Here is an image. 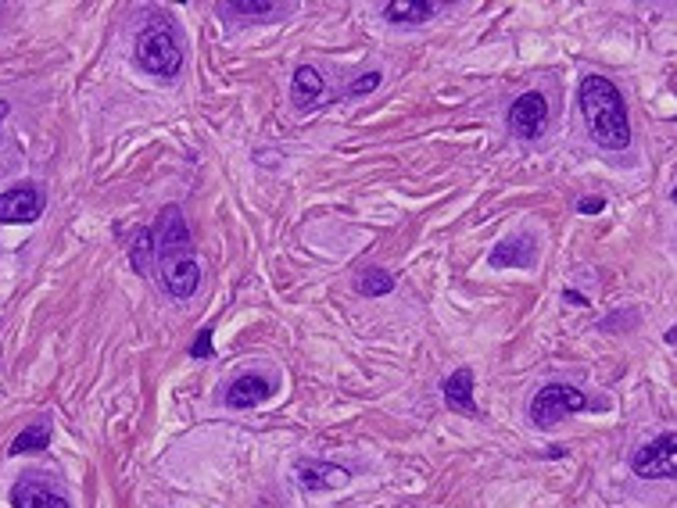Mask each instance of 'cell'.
<instances>
[{
  "label": "cell",
  "instance_id": "cell-1",
  "mask_svg": "<svg viewBox=\"0 0 677 508\" xmlns=\"http://www.w3.org/2000/svg\"><path fill=\"white\" fill-rule=\"evenodd\" d=\"M151 237H155V262H158V276H162L165 294L176 297V301H190L201 287V265H198V254H194L190 229L176 204L162 208Z\"/></svg>",
  "mask_w": 677,
  "mask_h": 508
},
{
  "label": "cell",
  "instance_id": "cell-2",
  "mask_svg": "<svg viewBox=\"0 0 677 508\" xmlns=\"http://www.w3.org/2000/svg\"><path fill=\"white\" fill-rule=\"evenodd\" d=\"M577 104H581V115L595 144L606 147V151L631 147V119H627V104L613 79L584 76L581 90H577Z\"/></svg>",
  "mask_w": 677,
  "mask_h": 508
},
{
  "label": "cell",
  "instance_id": "cell-3",
  "mask_svg": "<svg viewBox=\"0 0 677 508\" xmlns=\"http://www.w3.org/2000/svg\"><path fill=\"white\" fill-rule=\"evenodd\" d=\"M137 65L158 79H176L183 68L180 33L165 18H151L137 33Z\"/></svg>",
  "mask_w": 677,
  "mask_h": 508
},
{
  "label": "cell",
  "instance_id": "cell-4",
  "mask_svg": "<svg viewBox=\"0 0 677 508\" xmlns=\"http://www.w3.org/2000/svg\"><path fill=\"white\" fill-rule=\"evenodd\" d=\"M588 408H595V405L588 401L584 390L574 387V383H545V387L531 398V423L538 426V430H549V426L563 423L566 415L588 412Z\"/></svg>",
  "mask_w": 677,
  "mask_h": 508
},
{
  "label": "cell",
  "instance_id": "cell-5",
  "mask_svg": "<svg viewBox=\"0 0 677 508\" xmlns=\"http://www.w3.org/2000/svg\"><path fill=\"white\" fill-rule=\"evenodd\" d=\"M677 437L674 433H663L656 441H649L645 448L635 451L631 458V469H635L642 480H670L677 473Z\"/></svg>",
  "mask_w": 677,
  "mask_h": 508
},
{
  "label": "cell",
  "instance_id": "cell-6",
  "mask_svg": "<svg viewBox=\"0 0 677 508\" xmlns=\"http://www.w3.org/2000/svg\"><path fill=\"white\" fill-rule=\"evenodd\" d=\"M506 122H509V129H513V136H520V140L541 136L545 126H549V101H545V94H538V90L520 94L513 104H509Z\"/></svg>",
  "mask_w": 677,
  "mask_h": 508
},
{
  "label": "cell",
  "instance_id": "cell-7",
  "mask_svg": "<svg viewBox=\"0 0 677 508\" xmlns=\"http://www.w3.org/2000/svg\"><path fill=\"white\" fill-rule=\"evenodd\" d=\"M40 215H43V194L33 183H18L8 194H0V222L22 226V222H36Z\"/></svg>",
  "mask_w": 677,
  "mask_h": 508
},
{
  "label": "cell",
  "instance_id": "cell-8",
  "mask_svg": "<svg viewBox=\"0 0 677 508\" xmlns=\"http://www.w3.org/2000/svg\"><path fill=\"white\" fill-rule=\"evenodd\" d=\"M11 505L15 508H69V501L61 498L51 483L29 480L26 476V480H18L15 487H11Z\"/></svg>",
  "mask_w": 677,
  "mask_h": 508
},
{
  "label": "cell",
  "instance_id": "cell-9",
  "mask_svg": "<svg viewBox=\"0 0 677 508\" xmlns=\"http://www.w3.org/2000/svg\"><path fill=\"white\" fill-rule=\"evenodd\" d=\"M298 480L305 491H334V487H344V483L352 480V473L334 466V462H301Z\"/></svg>",
  "mask_w": 677,
  "mask_h": 508
},
{
  "label": "cell",
  "instance_id": "cell-10",
  "mask_svg": "<svg viewBox=\"0 0 677 508\" xmlns=\"http://www.w3.org/2000/svg\"><path fill=\"white\" fill-rule=\"evenodd\" d=\"M269 394H273V380H266V376H258V373H244L230 383V390H226V405L255 408L258 401H266Z\"/></svg>",
  "mask_w": 677,
  "mask_h": 508
},
{
  "label": "cell",
  "instance_id": "cell-11",
  "mask_svg": "<svg viewBox=\"0 0 677 508\" xmlns=\"http://www.w3.org/2000/svg\"><path fill=\"white\" fill-rule=\"evenodd\" d=\"M534 237L531 233H520V237H509L502 240V244L491 251L488 262L495 265V269H527V265L534 262Z\"/></svg>",
  "mask_w": 677,
  "mask_h": 508
},
{
  "label": "cell",
  "instance_id": "cell-12",
  "mask_svg": "<svg viewBox=\"0 0 677 508\" xmlns=\"http://www.w3.org/2000/svg\"><path fill=\"white\" fill-rule=\"evenodd\" d=\"M441 8H445V4H434V0H387L384 18L395 22V26H423V22H430Z\"/></svg>",
  "mask_w": 677,
  "mask_h": 508
},
{
  "label": "cell",
  "instance_id": "cell-13",
  "mask_svg": "<svg viewBox=\"0 0 677 508\" xmlns=\"http://www.w3.org/2000/svg\"><path fill=\"white\" fill-rule=\"evenodd\" d=\"M323 94H326L323 76H319L312 65H301L298 72H294V79H291V104H294V108L312 111L319 101H323Z\"/></svg>",
  "mask_w": 677,
  "mask_h": 508
},
{
  "label": "cell",
  "instance_id": "cell-14",
  "mask_svg": "<svg viewBox=\"0 0 677 508\" xmlns=\"http://www.w3.org/2000/svg\"><path fill=\"white\" fill-rule=\"evenodd\" d=\"M441 394H445V405L452 408V412L459 415H480L477 412V401H473V369H455L452 376L445 380V387H441Z\"/></svg>",
  "mask_w": 677,
  "mask_h": 508
},
{
  "label": "cell",
  "instance_id": "cell-15",
  "mask_svg": "<svg viewBox=\"0 0 677 508\" xmlns=\"http://www.w3.org/2000/svg\"><path fill=\"white\" fill-rule=\"evenodd\" d=\"M223 18H280L287 15V4L276 0H230V4H215Z\"/></svg>",
  "mask_w": 677,
  "mask_h": 508
},
{
  "label": "cell",
  "instance_id": "cell-16",
  "mask_svg": "<svg viewBox=\"0 0 677 508\" xmlns=\"http://www.w3.org/2000/svg\"><path fill=\"white\" fill-rule=\"evenodd\" d=\"M47 444H51V423L40 419V423H29L26 430L18 433L8 455H40V451H47Z\"/></svg>",
  "mask_w": 677,
  "mask_h": 508
},
{
  "label": "cell",
  "instance_id": "cell-17",
  "mask_svg": "<svg viewBox=\"0 0 677 508\" xmlns=\"http://www.w3.org/2000/svg\"><path fill=\"white\" fill-rule=\"evenodd\" d=\"M359 290L369 297L391 294V290H395V280H391V272H384V269H366L362 272V280H359Z\"/></svg>",
  "mask_w": 677,
  "mask_h": 508
},
{
  "label": "cell",
  "instance_id": "cell-18",
  "mask_svg": "<svg viewBox=\"0 0 677 508\" xmlns=\"http://www.w3.org/2000/svg\"><path fill=\"white\" fill-rule=\"evenodd\" d=\"M147 251H155V237L151 233H137V244H133V265H137V272H147Z\"/></svg>",
  "mask_w": 677,
  "mask_h": 508
},
{
  "label": "cell",
  "instance_id": "cell-19",
  "mask_svg": "<svg viewBox=\"0 0 677 508\" xmlns=\"http://www.w3.org/2000/svg\"><path fill=\"white\" fill-rule=\"evenodd\" d=\"M377 86H380V72H366V76H359V83L348 86V94L359 97V94H366V90H377Z\"/></svg>",
  "mask_w": 677,
  "mask_h": 508
},
{
  "label": "cell",
  "instance_id": "cell-20",
  "mask_svg": "<svg viewBox=\"0 0 677 508\" xmlns=\"http://www.w3.org/2000/svg\"><path fill=\"white\" fill-rule=\"evenodd\" d=\"M208 337H212V330H201L198 340H194V348H190V355H198V358L212 355V340H208Z\"/></svg>",
  "mask_w": 677,
  "mask_h": 508
},
{
  "label": "cell",
  "instance_id": "cell-21",
  "mask_svg": "<svg viewBox=\"0 0 677 508\" xmlns=\"http://www.w3.org/2000/svg\"><path fill=\"white\" fill-rule=\"evenodd\" d=\"M602 208H606L602 197H584V201H577V212L581 215H595V212H602Z\"/></svg>",
  "mask_w": 677,
  "mask_h": 508
},
{
  "label": "cell",
  "instance_id": "cell-22",
  "mask_svg": "<svg viewBox=\"0 0 677 508\" xmlns=\"http://www.w3.org/2000/svg\"><path fill=\"white\" fill-rule=\"evenodd\" d=\"M563 297H566V301H570V305H588V301H584V297H581V294H574V290H566V294H563Z\"/></svg>",
  "mask_w": 677,
  "mask_h": 508
},
{
  "label": "cell",
  "instance_id": "cell-23",
  "mask_svg": "<svg viewBox=\"0 0 677 508\" xmlns=\"http://www.w3.org/2000/svg\"><path fill=\"white\" fill-rule=\"evenodd\" d=\"M4 119H8V104L0 101V122H4Z\"/></svg>",
  "mask_w": 677,
  "mask_h": 508
}]
</instances>
